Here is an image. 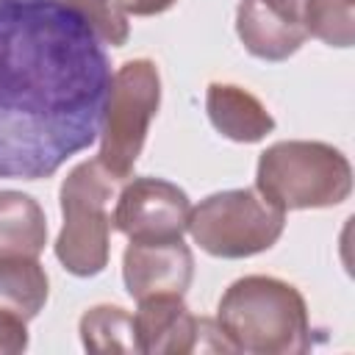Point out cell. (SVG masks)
Listing matches in <instances>:
<instances>
[{"instance_id": "cell-10", "label": "cell", "mask_w": 355, "mask_h": 355, "mask_svg": "<svg viewBox=\"0 0 355 355\" xmlns=\"http://www.w3.org/2000/svg\"><path fill=\"white\" fill-rule=\"evenodd\" d=\"M139 352L147 355H186L197 347V316L183 297H150L133 313Z\"/></svg>"}, {"instance_id": "cell-8", "label": "cell", "mask_w": 355, "mask_h": 355, "mask_svg": "<svg viewBox=\"0 0 355 355\" xmlns=\"http://www.w3.org/2000/svg\"><path fill=\"white\" fill-rule=\"evenodd\" d=\"M194 277V255L183 239L130 241L122 252V283L136 302L150 297H183Z\"/></svg>"}, {"instance_id": "cell-5", "label": "cell", "mask_w": 355, "mask_h": 355, "mask_svg": "<svg viewBox=\"0 0 355 355\" xmlns=\"http://www.w3.org/2000/svg\"><path fill=\"white\" fill-rule=\"evenodd\" d=\"M286 211L258 189H227L208 194L189 214V233L214 258H250L275 247L283 236Z\"/></svg>"}, {"instance_id": "cell-1", "label": "cell", "mask_w": 355, "mask_h": 355, "mask_svg": "<svg viewBox=\"0 0 355 355\" xmlns=\"http://www.w3.org/2000/svg\"><path fill=\"white\" fill-rule=\"evenodd\" d=\"M111 58L61 0H0V178L42 180L103 128Z\"/></svg>"}, {"instance_id": "cell-14", "label": "cell", "mask_w": 355, "mask_h": 355, "mask_svg": "<svg viewBox=\"0 0 355 355\" xmlns=\"http://www.w3.org/2000/svg\"><path fill=\"white\" fill-rule=\"evenodd\" d=\"M80 344L89 352H139L133 316L119 305H94L78 322Z\"/></svg>"}, {"instance_id": "cell-4", "label": "cell", "mask_w": 355, "mask_h": 355, "mask_svg": "<svg viewBox=\"0 0 355 355\" xmlns=\"http://www.w3.org/2000/svg\"><path fill=\"white\" fill-rule=\"evenodd\" d=\"M114 178L97 158L69 169L58 189L64 225L55 239L58 263L75 277H94L108 266L111 255V202L119 191Z\"/></svg>"}, {"instance_id": "cell-17", "label": "cell", "mask_w": 355, "mask_h": 355, "mask_svg": "<svg viewBox=\"0 0 355 355\" xmlns=\"http://www.w3.org/2000/svg\"><path fill=\"white\" fill-rule=\"evenodd\" d=\"M125 14H133V17H155V14H164L169 11L178 0H114Z\"/></svg>"}, {"instance_id": "cell-16", "label": "cell", "mask_w": 355, "mask_h": 355, "mask_svg": "<svg viewBox=\"0 0 355 355\" xmlns=\"http://www.w3.org/2000/svg\"><path fill=\"white\" fill-rule=\"evenodd\" d=\"M61 3L75 8L103 44L122 47L128 42V36H130L128 14L114 0H61Z\"/></svg>"}, {"instance_id": "cell-6", "label": "cell", "mask_w": 355, "mask_h": 355, "mask_svg": "<svg viewBox=\"0 0 355 355\" xmlns=\"http://www.w3.org/2000/svg\"><path fill=\"white\" fill-rule=\"evenodd\" d=\"M161 105V72L150 58H130L111 75L97 161L122 183L133 178L147 130Z\"/></svg>"}, {"instance_id": "cell-3", "label": "cell", "mask_w": 355, "mask_h": 355, "mask_svg": "<svg viewBox=\"0 0 355 355\" xmlns=\"http://www.w3.org/2000/svg\"><path fill=\"white\" fill-rule=\"evenodd\" d=\"M255 189L283 211L333 208L352 194V166L324 141H275L258 155Z\"/></svg>"}, {"instance_id": "cell-15", "label": "cell", "mask_w": 355, "mask_h": 355, "mask_svg": "<svg viewBox=\"0 0 355 355\" xmlns=\"http://www.w3.org/2000/svg\"><path fill=\"white\" fill-rule=\"evenodd\" d=\"M305 28L330 47H352L355 0H305Z\"/></svg>"}, {"instance_id": "cell-2", "label": "cell", "mask_w": 355, "mask_h": 355, "mask_svg": "<svg viewBox=\"0 0 355 355\" xmlns=\"http://www.w3.org/2000/svg\"><path fill=\"white\" fill-rule=\"evenodd\" d=\"M216 324L236 352L302 355L313 347L302 294L272 275L233 280L216 302Z\"/></svg>"}, {"instance_id": "cell-13", "label": "cell", "mask_w": 355, "mask_h": 355, "mask_svg": "<svg viewBox=\"0 0 355 355\" xmlns=\"http://www.w3.org/2000/svg\"><path fill=\"white\" fill-rule=\"evenodd\" d=\"M50 294V280L39 258H0V311L31 322Z\"/></svg>"}, {"instance_id": "cell-7", "label": "cell", "mask_w": 355, "mask_h": 355, "mask_svg": "<svg viewBox=\"0 0 355 355\" xmlns=\"http://www.w3.org/2000/svg\"><path fill=\"white\" fill-rule=\"evenodd\" d=\"M189 194L164 178H128L116 191L114 227L130 241H175L189 227Z\"/></svg>"}, {"instance_id": "cell-12", "label": "cell", "mask_w": 355, "mask_h": 355, "mask_svg": "<svg viewBox=\"0 0 355 355\" xmlns=\"http://www.w3.org/2000/svg\"><path fill=\"white\" fill-rule=\"evenodd\" d=\"M47 244V216L22 191H0V258H39Z\"/></svg>"}, {"instance_id": "cell-9", "label": "cell", "mask_w": 355, "mask_h": 355, "mask_svg": "<svg viewBox=\"0 0 355 355\" xmlns=\"http://www.w3.org/2000/svg\"><path fill=\"white\" fill-rule=\"evenodd\" d=\"M236 33L250 55L286 61L308 39L305 0H239Z\"/></svg>"}, {"instance_id": "cell-11", "label": "cell", "mask_w": 355, "mask_h": 355, "mask_svg": "<svg viewBox=\"0 0 355 355\" xmlns=\"http://www.w3.org/2000/svg\"><path fill=\"white\" fill-rule=\"evenodd\" d=\"M205 111L216 133L239 144H255L275 130V116L247 89L214 80L205 89Z\"/></svg>"}]
</instances>
